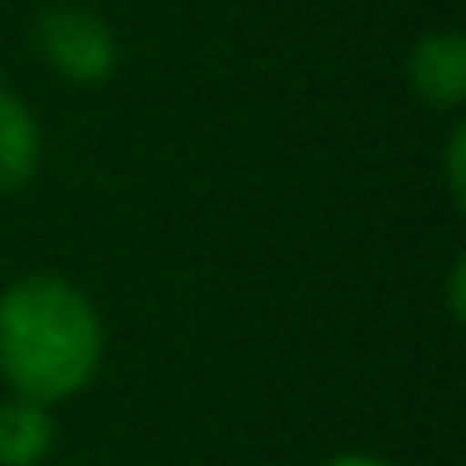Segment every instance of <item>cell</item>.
Masks as SVG:
<instances>
[{
	"instance_id": "obj_8",
	"label": "cell",
	"mask_w": 466,
	"mask_h": 466,
	"mask_svg": "<svg viewBox=\"0 0 466 466\" xmlns=\"http://www.w3.org/2000/svg\"><path fill=\"white\" fill-rule=\"evenodd\" d=\"M321 466H396V461H386V456H376V451H331Z\"/></svg>"
},
{
	"instance_id": "obj_6",
	"label": "cell",
	"mask_w": 466,
	"mask_h": 466,
	"mask_svg": "<svg viewBox=\"0 0 466 466\" xmlns=\"http://www.w3.org/2000/svg\"><path fill=\"white\" fill-rule=\"evenodd\" d=\"M441 186H446V196H451V206L461 211L466 206V121L461 116H451L446 141H441Z\"/></svg>"
},
{
	"instance_id": "obj_4",
	"label": "cell",
	"mask_w": 466,
	"mask_h": 466,
	"mask_svg": "<svg viewBox=\"0 0 466 466\" xmlns=\"http://www.w3.org/2000/svg\"><path fill=\"white\" fill-rule=\"evenodd\" d=\"M41 161H46L41 116L25 106L21 91L0 86V201L5 196H21L41 176Z\"/></svg>"
},
{
	"instance_id": "obj_1",
	"label": "cell",
	"mask_w": 466,
	"mask_h": 466,
	"mask_svg": "<svg viewBox=\"0 0 466 466\" xmlns=\"http://www.w3.org/2000/svg\"><path fill=\"white\" fill-rule=\"evenodd\" d=\"M106 366V316L61 271H25L0 286V381L5 396L66 406Z\"/></svg>"
},
{
	"instance_id": "obj_5",
	"label": "cell",
	"mask_w": 466,
	"mask_h": 466,
	"mask_svg": "<svg viewBox=\"0 0 466 466\" xmlns=\"http://www.w3.org/2000/svg\"><path fill=\"white\" fill-rule=\"evenodd\" d=\"M61 441L56 406L0 396V466H46Z\"/></svg>"
},
{
	"instance_id": "obj_3",
	"label": "cell",
	"mask_w": 466,
	"mask_h": 466,
	"mask_svg": "<svg viewBox=\"0 0 466 466\" xmlns=\"http://www.w3.org/2000/svg\"><path fill=\"white\" fill-rule=\"evenodd\" d=\"M401 76L416 106L436 116H461L466 106V35L456 25L421 31L401 56Z\"/></svg>"
},
{
	"instance_id": "obj_2",
	"label": "cell",
	"mask_w": 466,
	"mask_h": 466,
	"mask_svg": "<svg viewBox=\"0 0 466 466\" xmlns=\"http://www.w3.org/2000/svg\"><path fill=\"white\" fill-rule=\"evenodd\" d=\"M31 46L41 66L66 86H106L121 71V35L96 5L61 0L46 5L31 25Z\"/></svg>"
},
{
	"instance_id": "obj_7",
	"label": "cell",
	"mask_w": 466,
	"mask_h": 466,
	"mask_svg": "<svg viewBox=\"0 0 466 466\" xmlns=\"http://www.w3.org/2000/svg\"><path fill=\"white\" fill-rule=\"evenodd\" d=\"M461 281H466V261L456 256V261H451V271H446V316H451V321H461V316H466Z\"/></svg>"
}]
</instances>
